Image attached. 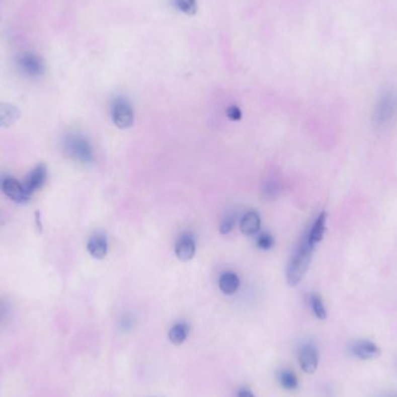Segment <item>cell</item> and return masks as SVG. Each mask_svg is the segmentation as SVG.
<instances>
[{
	"instance_id": "cell-11",
	"label": "cell",
	"mask_w": 397,
	"mask_h": 397,
	"mask_svg": "<svg viewBox=\"0 0 397 397\" xmlns=\"http://www.w3.org/2000/svg\"><path fill=\"white\" fill-rule=\"evenodd\" d=\"M88 251L93 258H105L108 251L107 238L103 233H96V235L91 236L88 242Z\"/></svg>"
},
{
	"instance_id": "cell-23",
	"label": "cell",
	"mask_w": 397,
	"mask_h": 397,
	"mask_svg": "<svg viewBox=\"0 0 397 397\" xmlns=\"http://www.w3.org/2000/svg\"><path fill=\"white\" fill-rule=\"evenodd\" d=\"M226 115H228L229 119L237 121L242 118V112L237 106H230V107L226 109Z\"/></svg>"
},
{
	"instance_id": "cell-13",
	"label": "cell",
	"mask_w": 397,
	"mask_h": 397,
	"mask_svg": "<svg viewBox=\"0 0 397 397\" xmlns=\"http://www.w3.org/2000/svg\"><path fill=\"white\" fill-rule=\"evenodd\" d=\"M241 231L245 236H253L260 229V217L256 211H249L243 216L241 221Z\"/></svg>"
},
{
	"instance_id": "cell-22",
	"label": "cell",
	"mask_w": 397,
	"mask_h": 397,
	"mask_svg": "<svg viewBox=\"0 0 397 397\" xmlns=\"http://www.w3.org/2000/svg\"><path fill=\"white\" fill-rule=\"evenodd\" d=\"M235 216L233 215H228V216L224 217V220L222 221L221 225H220V232L222 235H226V233H230L231 232V230L233 229V226H235Z\"/></svg>"
},
{
	"instance_id": "cell-12",
	"label": "cell",
	"mask_w": 397,
	"mask_h": 397,
	"mask_svg": "<svg viewBox=\"0 0 397 397\" xmlns=\"http://www.w3.org/2000/svg\"><path fill=\"white\" fill-rule=\"evenodd\" d=\"M21 115L17 106L7 103H0V128H6L14 124Z\"/></svg>"
},
{
	"instance_id": "cell-21",
	"label": "cell",
	"mask_w": 397,
	"mask_h": 397,
	"mask_svg": "<svg viewBox=\"0 0 397 397\" xmlns=\"http://www.w3.org/2000/svg\"><path fill=\"white\" fill-rule=\"evenodd\" d=\"M257 245H258V248L262 249V250H270V249L273 248L274 240L273 237L268 235V233H262V235L257 238Z\"/></svg>"
},
{
	"instance_id": "cell-19",
	"label": "cell",
	"mask_w": 397,
	"mask_h": 397,
	"mask_svg": "<svg viewBox=\"0 0 397 397\" xmlns=\"http://www.w3.org/2000/svg\"><path fill=\"white\" fill-rule=\"evenodd\" d=\"M264 195L268 199H274L280 194L281 192V186L277 180H270L266 181L264 186Z\"/></svg>"
},
{
	"instance_id": "cell-6",
	"label": "cell",
	"mask_w": 397,
	"mask_h": 397,
	"mask_svg": "<svg viewBox=\"0 0 397 397\" xmlns=\"http://www.w3.org/2000/svg\"><path fill=\"white\" fill-rule=\"evenodd\" d=\"M2 190L5 193L6 196H9L12 201L18 203H26L30 198L24 184L19 183L14 178H5L2 181Z\"/></svg>"
},
{
	"instance_id": "cell-1",
	"label": "cell",
	"mask_w": 397,
	"mask_h": 397,
	"mask_svg": "<svg viewBox=\"0 0 397 397\" xmlns=\"http://www.w3.org/2000/svg\"><path fill=\"white\" fill-rule=\"evenodd\" d=\"M313 248L315 247L310 244L307 235L302 238L301 243L297 245L296 250L293 253L292 258L287 265L286 279L289 286H296L303 279L309 267L310 260H311Z\"/></svg>"
},
{
	"instance_id": "cell-17",
	"label": "cell",
	"mask_w": 397,
	"mask_h": 397,
	"mask_svg": "<svg viewBox=\"0 0 397 397\" xmlns=\"http://www.w3.org/2000/svg\"><path fill=\"white\" fill-rule=\"evenodd\" d=\"M280 384L287 390H295L298 387V381L295 374L289 369L281 370L279 374Z\"/></svg>"
},
{
	"instance_id": "cell-10",
	"label": "cell",
	"mask_w": 397,
	"mask_h": 397,
	"mask_svg": "<svg viewBox=\"0 0 397 397\" xmlns=\"http://www.w3.org/2000/svg\"><path fill=\"white\" fill-rule=\"evenodd\" d=\"M352 353L361 360H370L377 358L381 354V350L373 342L369 340H361L355 343L352 347Z\"/></svg>"
},
{
	"instance_id": "cell-8",
	"label": "cell",
	"mask_w": 397,
	"mask_h": 397,
	"mask_svg": "<svg viewBox=\"0 0 397 397\" xmlns=\"http://www.w3.org/2000/svg\"><path fill=\"white\" fill-rule=\"evenodd\" d=\"M300 366L302 370L307 374H313L319 367V352L311 344L303 346L300 352Z\"/></svg>"
},
{
	"instance_id": "cell-7",
	"label": "cell",
	"mask_w": 397,
	"mask_h": 397,
	"mask_svg": "<svg viewBox=\"0 0 397 397\" xmlns=\"http://www.w3.org/2000/svg\"><path fill=\"white\" fill-rule=\"evenodd\" d=\"M45 180H47V166L44 164H39L26 178L24 186L28 194L32 195L34 192L40 190L43 186Z\"/></svg>"
},
{
	"instance_id": "cell-5",
	"label": "cell",
	"mask_w": 397,
	"mask_h": 397,
	"mask_svg": "<svg viewBox=\"0 0 397 397\" xmlns=\"http://www.w3.org/2000/svg\"><path fill=\"white\" fill-rule=\"evenodd\" d=\"M18 66L20 67L21 72L27 74L28 77H39L44 73L45 70L43 59L32 52L22 54L18 58Z\"/></svg>"
},
{
	"instance_id": "cell-4",
	"label": "cell",
	"mask_w": 397,
	"mask_h": 397,
	"mask_svg": "<svg viewBox=\"0 0 397 397\" xmlns=\"http://www.w3.org/2000/svg\"><path fill=\"white\" fill-rule=\"evenodd\" d=\"M113 122L120 129H127L134 123V109L127 100L118 99L112 109Z\"/></svg>"
},
{
	"instance_id": "cell-2",
	"label": "cell",
	"mask_w": 397,
	"mask_h": 397,
	"mask_svg": "<svg viewBox=\"0 0 397 397\" xmlns=\"http://www.w3.org/2000/svg\"><path fill=\"white\" fill-rule=\"evenodd\" d=\"M66 152L82 164H91L93 162V150L84 136L69 134L64 139Z\"/></svg>"
},
{
	"instance_id": "cell-24",
	"label": "cell",
	"mask_w": 397,
	"mask_h": 397,
	"mask_svg": "<svg viewBox=\"0 0 397 397\" xmlns=\"http://www.w3.org/2000/svg\"><path fill=\"white\" fill-rule=\"evenodd\" d=\"M237 397H255V395L249 389H242V390L238 391Z\"/></svg>"
},
{
	"instance_id": "cell-3",
	"label": "cell",
	"mask_w": 397,
	"mask_h": 397,
	"mask_svg": "<svg viewBox=\"0 0 397 397\" xmlns=\"http://www.w3.org/2000/svg\"><path fill=\"white\" fill-rule=\"evenodd\" d=\"M397 116V94L389 92L381 98L374 111V123L385 126Z\"/></svg>"
},
{
	"instance_id": "cell-14",
	"label": "cell",
	"mask_w": 397,
	"mask_h": 397,
	"mask_svg": "<svg viewBox=\"0 0 397 397\" xmlns=\"http://www.w3.org/2000/svg\"><path fill=\"white\" fill-rule=\"evenodd\" d=\"M325 222H327V213L323 211V213L319 215V217H317V220L312 224L311 229H310L309 232L307 233L310 244L313 245V247L323 240L325 231Z\"/></svg>"
},
{
	"instance_id": "cell-16",
	"label": "cell",
	"mask_w": 397,
	"mask_h": 397,
	"mask_svg": "<svg viewBox=\"0 0 397 397\" xmlns=\"http://www.w3.org/2000/svg\"><path fill=\"white\" fill-rule=\"evenodd\" d=\"M188 334H190V328L185 323H178L173 325L171 330L169 332V339L173 345H181L186 340Z\"/></svg>"
},
{
	"instance_id": "cell-15",
	"label": "cell",
	"mask_w": 397,
	"mask_h": 397,
	"mask_svg": "<svg viewBox=\"0 0 397 397\" xmlns=\"http://www.w3.org/2000/svg\"><path fill=\"white\" fill-rule=\"evenodd\" d=\"M218 287H220L221 292L226 295H232L237 292L238 287H240V279L238 275L233 272H225L223 273L220 280H218Z\"/></svg>"
},
{
	"instance_id": "cell-20",
	"label": "cell",
	"mask_w": 397,
	"mask_h": 397,
	"mask_svg": "<svg viewBox=\"0 0 397 397\" xmlns=\"http://www.w3.org/2000/svg\"><path fill=\"white\" fill-rule=\"evenodd\" d=\"M178 9L183 11L184 13L193 15L198 11V4L196 0H176Z\"/></svg>"
},
{
	"instance_id": "cell-18",
	"label": "cell",
	"mask_w": 397,
	"mask_h": 397,
	"mask_svg": "<svg viewBox=\"0 0 397 397\" xmlns=\"http://www.w3.org/2000/svg\"><path fill=\"white\" fill-rule=\"evenodd\" d=\"M310 304H311L312 311L315 313V316L319 320H325L327 319V310L324 308V304L319 295L312 294L310 297Z\"/></svg>"
},
{
	"instance_id": "cell-9",
	"label": "cell",
	"mask_w": 397,
	"mask_h": 397,
	"mask_svg": "<svg viewBox=\"0 0 397 397\" xmlns=\"http://www.w3.org/2000/svg\"><path fill=\"white\" fill-rule=\"evenodd\" d=\"M175 252L177 258L181 262H188L195 255V242L190 233H185L178 240Z\"/></svg>"
}]
</instances>
